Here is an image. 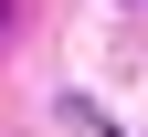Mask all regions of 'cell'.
I'll list each match as a JSON object with an SVG mask.
<instances>
[{
	"mask_svg": "<svg viewBox=\"0 0 148 137\" xmlns=\"http://www.w3.org/2000/svg\"><path fill=\"white\" fill-rule=\"evenodd\" d=\"M0 32H11V0H0Z\"/></svg>",
	"mask_w": 148,
	"mask_h": 137,
	"instance_id": "obj_1",
	"label": "cell"
}]
</instances>
